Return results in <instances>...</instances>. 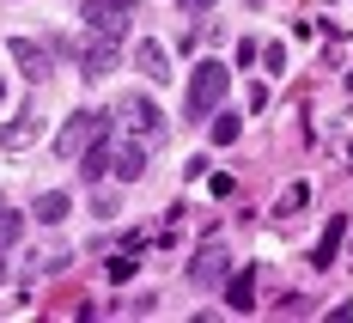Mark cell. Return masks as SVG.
Listing matches in <instances>:
<instances>
[{"label": "cell", "mask_w": 353, "mask_h": 323, "mask_svg": "<svg viewBox=\"0 0 353 323\" xmlns=\"http://www.w3.org/2000/svg\"><path fill=\"white\" fill-rule=\"evenodd\" d=\"M225 92H232V68L225 61H201V68L189 73V92H183V122L213 116V110L225 104Z\"/></svg>", "instance_id": "obj_1"}, {"label": "cell", "mask_w": 353, "mask_h": 323, "mask_svg": "<svg viewBox=\"0 0 353 323\" xmlns=\"http://www.w3.org/2000/svg\"><path fill=\"white\" fill-rule=\"evenodd\" d=\"M110 128H116V110H79V116H68V128L55 135V153L79 159L92 141H110Z\"/></svg>", "instance_id": "obj_2"}, {"label": "cell", "mask_w": 353, "mask_h": 323, "mask_svg": "<svg viewBox=\"0 0 353 323\" xmlns=\"http://www.w3.org/2000/svg\"><path fill=\"white\" fill-rule=\"evenodd\" d=\"M85 31L122 43V37L134 31V0H85Z\"/></svg>", "instance_id": "obj_3"}, {"label": "cell", "mask_w": 353, "mask_h": 323, "mask_svg": "<svg viewBox=\"0 0 353 323\" xmlns=\"http://www.w3.org/2000/svg\"><path fill=\"white\" fill-rule=\"evenodd\" d=\"M219 281H232V251H225V238H208L189 256V287H219Z\"/></svg>", "instance_id": "obj_4"}, {"label": "cell", "mask_w": 353, "mask_h": 323, "mask_svg": "<svg viewBox=\"0 0 353 323\" xmlns=\"http://www.w3.org/2000/svg\"><path fill=\"white\" fill-rule=\"evenodd\" d=\"M6 49H12V61H19V73H25V86H49L55 55H49L37 37H6Z\"/></svg>", "instance_id": "obj_5"}, {"label": "cell", "mask_w": 353, "mask_h": 323, "mask_svg": "<svg viewBox=\"0 0 353 323\" xmlns=\"http://www.w3.org/2000/svg\"><path fill=\"white\" fill-rule=\"evenodd\" d=\"M116 116H122L134 135H146V141H152V135H165V116H159V104H152L146 92H128V98L116 104Z\"/></svg>", "instance_id": "obj_6"}, {"label": "cell", "mask_w": 353, "mask_h": 323, "mask_svg": "<svg viewBox=\"0 0 353 323\" xmlns=\"http://www.w3.org/2000/svg\"><path fill=\"white\" fill-rule=\"evenodd\" d=\"M116 61H122V49H116L110 37H92V43L79 49V73H85V79H104Z\"/></svg>", "instance_id": "obj_7"}, {"label": "cell", "mask_w": 353, "mask_h": 323, "mask_svg": "<svg viewBox=\"0 0 353 323\" xmlns=\"http://www.w3.org/2000/svg\"><path fill=\"white\" fill-rule=\"evenodd\" d=\"M141 171H146V146H141V135H134V141L116 146V165H110V177H116V183H141Z\"/></svg>", "instance_id": "obj_8"}, {"label": "cell", "mask_w": 353, "mask_h": 323, "mask_svg": "<svg viewBox=\"0 0 353 323\" xmlns=\"http://www.w3.org/2000/svg\"><path fill=\"white\" fill-rule=\"evenodd\" d=\"M134 68H141L146 86H165V79H171V61H165V49H159L152 37H141V49H134Z\"/></svg>", "instance_id": "obj_9"}, {"label": "cell", "mask_w": 353, "mask_h": 323, "mask_svg": "<svg viewBox=\"0 0 353 323\" xmlns=\"http://www.w3.org/2000/svg\"><path fill=\"white\" fill-rule=\"evenodd\" d=\"M110 141H116V135H110ZM110 141H92L85 153H79V177H85V183H104V177H110V165H116Z\"/></svg>", "instance_id": "obj_10"}, {"label": "cell", "mask_w": 353, "mask_h": 323, "mask_svg": "<svg viewBox=\"0 0 353 323\" xmlns=\"http://www.w3.org/2000/svg\"><path fill=\"white\" fill-rule=\"evenodd\" d=\"M68 208H73L68 195H61V189H49V195H37V208H31V214L43 219V226H61V219H68Z\"/></svg>", "instance_id": "obj_11"}, {"label": "cell", "mask_w": 353, "mask_h": 323, "mask_svg": "<svg viewBox=\"0 0 353 323\" xmlns=\"http://www.w3.org/2000/svg\"><path fill=\"white\" fill-rule=\"evenodd\" d=\"M238 135H244V116L238 110H219L213 116V146H238Z\"/></svg>", "instance_id": "obj_12"}, {"label": "cell", "mask_w": 353, "mask_h": 323, "mask_svg": "<svg viewBox=\"0 0 353 323\" xmlns=\"http://www.w3.org/2000/svg\"><path fill=\"white\" fill-rule=\"evenodd\" d=\"M341 232H347V219L335 214V219H329V226H323V244H317V251H311V262H317V268H329V256H335V244H341Z\"/></svg>", "instance_id": "obj_13"}, {"label": "cell", "mask_w": 353, "mask_h": 323, "mask_svg": "<svg viewBox=\"0 0 353 323\" xmlns=\"http://www.w3.org/2000/svg\"><path fill=\"white\" fill-rule=\"evenodd\" d=\"M37 135V116L31 110H25V116H12V122H6V128H0V146H25Z\"/></svg>", "instance_id": "obj_14"}, {"label": "cell", "mask_w": 353, "mask_h": 323, "mask_svg": "<svg viewBox=\"0 0 353 323\" xmlns=\"http://www.w3.org/2000/svg\"><path fill=\"white\" fill-rule=\"evenodd\" d=\"M250 281H256V268H244V275H232V305H238V311H250V305H256V287H250Z\"/></svg>", "instance_id": "obj_15"}, {"label": "cell", "mask_w": 353, "mask_h": 323, "mask_svg": "<svg viewBox=\"0 0 353 323\" xmlns=\"http://www.w3.org/2000/svg\"><path fill=\"white\" fill-rule=\"evenodd\" d=\"M19 238H25V214H19V208H0V251L19 244Z\"/></svg>", "instance_id": "obj_16"}, {"label": "cell", "mask_w": 353, "mask_h": 323, "mask_svg": "<svg viewBox=\"0 0 353 323\" xmlns=\"http://www.w3.org/2000/svg\"><path fill=\"white\" fill-rule=\"evenodd\" d=\"M61 268H68V251H49V256L37 251L31 256V275H37V281H43V275H61Z\"/></svg>", "instance_id": "obj_17"}, {"label": "cell", "mask_w": 353, "mask_h": 323, "mask_svg": "<svg viewBox=\"0 0 353 323\" xmlns=\"http://www.w3.org/2000/svg\"><path fill=\"white\" fill-rule=\"evenodd\" d=\"M305 202H311V189H305V183H292V189L281 195V219H286V214H299Z\"/></svg>", "instance_id": "obj_18"}, {"label": "cell", "mask_w": 353, "mask_h": 323, "mask_svg": "<svg viewBox=\"0 0 353 323\" xmlns=\"http://www.w3.org/2000/svg\"><path fill=\"white\" fill-rule=\"evenodd\" d=\"M116 208H122V195H116V189H104V195H92V214H116Z\"/></svg>", "instance_id": "obj_19"}, {"label": "cell", "mask_w": 353, "mask_h": 323, "mask_svg": "<svg viewBox=\"0 0 353 323\" xmlns=\"http://www.w3.org/2000/svg\"><path fill=\"white\" fill-rule=\"evenodd\" d=\"M110 281H134V251H128V256H116V262H110Z\"/></svg>", "instance_id": "obj_20"}, {"label": "cell", "mask_w": 353, "mask_h": 323, "mask_svg": "<svg viewBox=\"0 0 353 323\" xmlns=\"http://www.w3.org/2000/svg\"><path fill=\"white\" fill-rule=\"evenodd\" d=\"M262 61H268V73H281V68H286V43H268V49H262Z\"/></svg>", "instance_id": "obj_21"}, {"label": "cell", "mask_w": 353, "mask_h": 323, "mask_svg": "<svg viewBox=\"0 0 353 323\" xmlns=\"http://www.w3.org/2000/svg\"><path fill=\"white\" fill-rule=\"evenodd\" d=\"M176 6H183V12H208L213 0H176Z\"/></svg>", "instance_id": "obj_22"}, {"label": "cell", "mask_w": 353, "mask_h": 323, "mask_svg": "<svg viewBox=\"0 0 353 323\" xmlns=\"http://www.w3.org/2000/svg\"><path fill=\"white\" fill-rule=\"evenodd\" d=\"M0 281H6V256H0Z\"/></svg>", "instance_id": "obj_23"}, {"label": "cell", "mask_w": 353, "mask_h": 323, "mask_svg": "<svg viewBox=\"0 0 353 323\" xmlns=\"http://www.w3.org/2000/svg\"><path fill=\"white\" fill-rule=\"evenodd\" d=\"M0 104H6V79H0Z\"/></svg>", "instance_id": "obj_24"}, {"label": "cell", "mask_w": 353, "mask_h": 323, "mask_svg": "<svg viewBox=\"0 0 353 323\" xmlns=\"http://www.w3.org/2000/svg\"><path fill=\"white\" fill-rule=\"evenodd\" d=\"M0 208H6V202H0Z\"/></svg>", "instance_id": "obj_25"}]
</instances>
